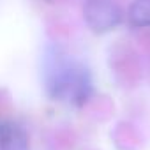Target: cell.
Returning <instances> with one entry per match:
<instances>
[{"label": "cell", "instance_id": "cell-1", "mask_svg": "<svg viewBox=\"0 0 150 150\" xmlns=\"http://www.w3.org/2000/svg\"><path fill=\"white\" fill-rule=\"evenodd\" d=\"M46 83L53 97L67 99L72 103H83L92 90L87 69L62 60H55V64L48 69Z\"/></svg>", "mask_w": 150, "mask_h": 150}, {"label": "cell", "instance_id": "cell-2", "mask_svg": "<svg viewBox=\"0 0 150 150\" xmlns=\"http://www.w3.org/2000/svg\"><path fill=\"white\" fill-rule=\"evenodd\" d=\"M85 20L92 30L108 32L120 23L122 13L118 6L110 0H90L85 7Z\"/></svg>", "mask_w": 150, "mask_h": 150}, {"label": "cell", "instance_id": "cell-3", "mask_svg": "<svg viewBox=\"0 0 150 150\" xmlns=\"http://www.w3.org/2000/svg\"><path fill=\"white\" fill-rule=\"evenodd\" d=\"M0 150H30L28 136L23 127L13 122L0 125Z\"/></svg>", "mask_w": 150, "mask_h": 150}, {"label": "cell", "instance_id": "cell-4", "mask_svg": "<svg viewBox=\"0 0 150 150\" xmlns=\"http://www.w3.org/2000/svg\"><path fill=\"white\" fill-rule=\"evenodd\" d=\"M129 21L134 27H150V0H134L129 7Z\"/></svg>", "mask_w": 150, "mask_h": 150}]
</instances>
